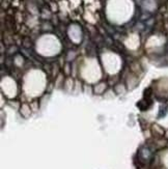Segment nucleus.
<instances>
[{"mask_svg":"<svg viewBox=\"0 0 168 169\" xmlns=\"http://www.w3.org/2000/svg\"><path fill=\"white\" fill-rule=\"evenodd\" d=\"M30 112H31V110H30V107H28L26 104H24V105L22 106V108H21V113L23 114V116H24V117H28L30 115Z\"/></svg>","mask_w":168,"mask_h":169,"instance_id":"2","label":"nucleus"},{"mask_svg":"<svg viewBox=\"0 0 168 169\" xmlns=\"http://www.w3.org/2000/svg\"><path fill=\"white\" fill-rule=\"evenodd\" d=\"M166 137L168 138V131H167V133H166Z\"/></svg>","mask_w":168,"mask_h":169,"instance_id":"3","label":"nucleus"},{"mask_svg":"<svg viewBox=\"0 0 168 169\" xmlns=\"http://www.w3.org/2000/svg\"><path fill=\"white\" fill-rule=\"evenodd\" d=\"M152 132H154L155 135H157V136H163L164 134H165V132H164V130L161 128L160 126H158V125H154L152 126Z\"/></svg>","mask_w":168,"mask_h":169,"instance_id":"1","label":"nucleus"}]
</instances>
